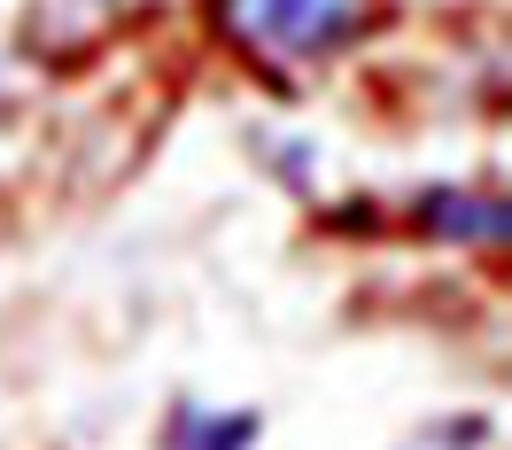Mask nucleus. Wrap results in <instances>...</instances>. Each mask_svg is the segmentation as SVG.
Returning a JSON list of instances; mask_svg holds the SVG:
<instances>
[{"instance_id": "obj_5", "label": "nucleus", "mask_w": 512, "mask_h": 450, "mask_svg": "<svg viewBox=\"0 0 512 450\" xmlns=\"http://www.w3.org/2000/svg\"><path fill=\"white\" fill-rule=\"evenodd\" d=\"M86 8H109V0H86Z\"/></svg>"}, {"instance_id": "obj_2", "label": "nucleus", "mask_w": 512, "mask_h": 450, "mask_svg": "<svg viewBox=\"0 0 512 450\" xmlns=\"http://www.w3.org/2000/svg\"><path fill=\"white\" fill-rule=\"evenodd\" d=\"M412 218L435 241H458V249H505V202L489 187H427Z\"/></svg>"}, {"instance_id": "obj_1", "label": "nucleus", "mask_w": 512, "mask_h": 450, "mask_svg": "<svg viewBox=\"0 0 512 450\" xmlns=\"http://www.w3.org/2000/svg\"><path fill=\"white\" fill-rule=\"evenodd\" d=\"M381 0H218V32L249 55V63L303 78V70L334 63Z\"/></svg>"}, {"instance_id": "obj_3", "label": "nucleus", "mask_w": 512, "mask_h": 450, "mask_svg": "<svg viewBox=\"0 0 512 450\" xmlns=\"http://www.w3.org/2000/svg\"><path fill=\"white\" fill-rule=\"evenodd\" d=\"M256 435H264V412H249V404L179 396L163 412V450H256Z\"/></svg>"}, {"instance_id": "obj_4", "label": "nucleus", "mask_w": 512, "mask_h": 450, "mask_svg": "<svg viewBox=\"0 0 512 450\" xmlns=\"http://www.w3.org/2000/svg\"><path fill=\"white\" fill-rule=\"evenodd\" d=\"M396 450H497V419H481V412L435 419V427H419L412 443H396Z\"/></svg>"}]
</instances>
